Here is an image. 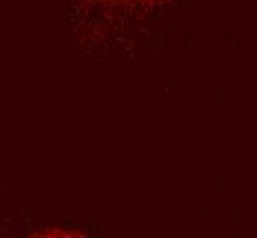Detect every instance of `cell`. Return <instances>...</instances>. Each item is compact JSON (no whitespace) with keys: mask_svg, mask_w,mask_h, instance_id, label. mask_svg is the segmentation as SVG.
I'll use <instances>...</instances> for the list:
<instances>
[{"mask_svg":"<svg viewBox=\"0 0 257 238\" xmlns=\"http://www.w3.org/2000/svg\"><path fill=\"white\" fill-rule=\"evenodd\" d=\"M107 2H149V0H107Z\"/></svg>","mask_w":257,"mask_h":238,"instance_id":"obj_1","label":"cell"}]
</instances>
